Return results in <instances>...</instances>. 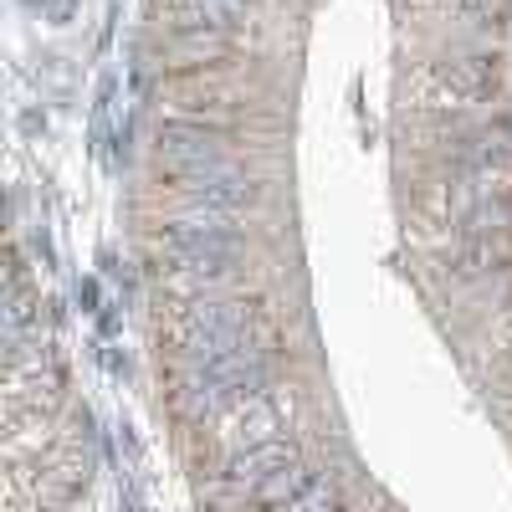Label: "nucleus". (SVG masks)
<instances>
[{
	"mask_svg": "<svg viewBox=\"0 0 512 512\" xmlns=\"http://www.w3.org/2000/svg\"><path fill=\"white\" fill-rule=\"evenodd\" d=\"M164 251L185 277L205 282V277H221L236 256H241V236L231 226H216V221H180L164 231Z\"/></svg>",
	"mask_w": 512,
	"mask_h": 512,
	"instance_id": "1",
	"label": "nucleus"
}]
</instances>
